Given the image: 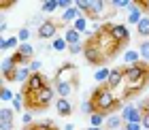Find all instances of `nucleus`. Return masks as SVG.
I'll list each match as a JSON object with an SVG mask.
<instances>
[{
  "label": "nucleus",
  "instance_id": "nucleus-14",
  "mask_svg": "<svg viewBox=\"0 0 149 130\" xmlns=\"http://www.w3.org/2000/svg\"><path fill=\"white\" fill-rule=\"evenodd\" d=\"M81 15H83V13H81L77 6H70L68 11H64V13H62V22H64V24H74Z\"/></svg>",
  "mask_w": 149,
  "mask_h": 130
},
{
  "label": "nucleus",
  "instance_id": "nucleus-9",
  "mask_svg": "<svg viewBox=\"0 0 149 130\" xmlns=\"http://www.w3.org/2000/svg\"><path fill=\"white\" fill-rule=\"evenodd\" d=\"M143 17H145V13H143V4H141V2L130 4V9H128V24L139 26V22H141Z\"/></svg>",
  "mask_w": 149,
  "mask_h": 130
},
{
  "label": "nucleus",
  "instance_id": "nucleus-7",
  "mask_svg": "<svg viewBox=\"0 0 149 130\" xmlns=\"http://www.w3.org/2000/svg\"><path fill=\"white\" fill-rule=\"evenodd\" d=\"M121 120H124V124H130V122H141L143 120V111H141L139 107L134 105H126L124 109H121Z\"/></svg>",
  "mask_w": 149,
  "mask_h": 130
},
{
  "label": "nucleus",
  "instance_id": "nucleus-12",
  "mask_svg": "<svg viewBox=\"0 0 149 130\" xmlns=\"http://www.w3.org/2000/svg\"><path fill=\"white\" fill-rule=\"evenodd\" d=\"M121 81H124V68H111V77H109V83H107V87L117 90V87L121 85Z\"/></svg>",
  "mask_w": 149,
  "mask_h": 130
},
{
  "label": "nucleus",
  "instance_id": "nucleus-37",
  "mask_svg": "<svg viewBox=\"0 0 149 130\" xmlns=\"http://www.w3.org/2000/svg\"><path fill=\"white\" fill-rule=\"evenodd\" d=\"M83 49H85V45H83V43H77V45H70V47H68V53L77 56V53H81Z\"/></svg>",
  "mask_w": 149,
  "mask_h": 130
},
{
  "label": "nucleus",
  "instance_id": "nucleus-40",
  "mask_svg": "<svg viewBox=\"0 0 149 130\" xmlns=\"http://www.w3.org/2000/svg\"><path fill=\"white\" fill-rule=\"evenodd\" d=\"M40 68H43V64H40L38 60H32V64H30V71H32V73H40Z\"/></svg>",
  "mask_w": 149,
  "mask_h": 130
},
{
  "label": "nucleus",
  "instance_id": "nucleus-48",
  "mask_svg": "<svg viewBox=\"0 0 149 130\" xmlns=\"http://www.w3.org/2000/svg\"><path fill=\"white\" fill-rule=\"evenodd\" d=\"M53 130H58V128H53Z\"/></svg>",
  "mask_w": 149,
  "mask_h": 130
},
{
  "label": "nucleus",
  "instance_id": "nucleus-23",
  "mask_svg": "<svg viewBox=\"0 0 149 130\" xmlns=\"http://www.w3.org/2000/svg\"><path fill=\"white\" fill-rule=\"evenodd\" d=\"M104 124H107V115L104 113H94V115H90V126H94V128H104Z\"/></svg>",
  "mask_w": 149,
  "mask_h": 130
},
{
  "label": "nucleus",
  "instance_id": "nucleus-21",
  "mask_svg": "<svg viewBox=\"0 0 149 130\" xmlns=\"http://www.w3.org/2000/svg\"><path fill=\"white\" fill-rule=\"evenodd\" d=\"M136 34H139V36H143V41H147V36H149V15H145V17L139 22Z\"/></svg>",
  "mask_w": 149,
  "mask_h": 130
},
{
  "label": "nucleus",
  "instance_id": "nucleus-4",
  "mask_svg": "<svg viewBox=\"0 0 149 130\" xmlns=\"http://www.w3.org/2000/svg\"><path fill=\"white\" fill-rule=\"evenodd\" d=\"M53 81H56V85L60 83H72L77 85V68H74V64H62L56 71V77H53Z\"/></svg>",
  "mask_w": 149,
  "mask_h": 130
},
{
  "label": "nucleus",
  "instance_id": "nucleus-18",
  "mask_svg": "<svg viewBox=\"0 0 149 130\" xmlns=\"http://www.w3.org/2000/svg\"><path fill=\"white\" fill-rule=\"evenodd\" d=\"M104 128L107 130H121V128H124V120H121V115H111V117H107Z\"/></svg>",
  "mask_w": 149,
  "mask_h": 130
},
{
  "label": "nucleus",
  "instance_id": "nucleus-44",
  "mask_svg": "<svg viewBox=\"0 0 149 130\" xmlns=\"http://www.w3.org/2000/svg\"><path fill=\"white\" fill-rule=\"evenodd\" d=\"M0 32H6V22H0Z\"/></svg>",
  "mask_w": 149,
  "mask_h": 130
},
{
  "label": "nucleus",
  "instance_id": "nucleus-17",
  "mask_svg": "<svg viewBox=\"0 0 149 130\" xmlns=\"http://www.w3.org/2000/svg\"><path fill=\"white\" fill-rule=\"evenodd\" d=\"M139 62H143L139 51H134V49H126L124 51V64L126 66H132V64H139Z\"/></svg>",
  "mask_w": 149,
  "mask_h": 130
},
{
  "label": "nucleus",
  "instance_id": "nucleus-25",
  "mask_svg": "<svg viewBox=\"0 0 149 130\" xmlns=\"http://www.w3.org/2000/svg\"><path fill=\"white\" fill-rule=\"evenodd\" d=\"M51 49L53 51H68V43L64 41V36H58L51 41Z\"/></svg>",
  "mask_w": 149,
  "mask_h": 130
},
{
  "label": "nucleus",
  "instance_id": "nucleus-42",
  "mask_svg": "<svg viewBox=\"0 0 149 130\" xmlns=\"http://www.w3.org/2000/svg\"><path fill=\"white\" fill-rule=\"evenodd\" d=\"M139 109L143 113H149V100H143V102H139Z\"/></svg>",
  "mask_w": 149,
  "mask_h": 130
},
{
  "label": "nucleus",
  "instance_id": "nucleus-16",
  "mask_svg": "<svg viewBox=\"0 0 149 130\" xmlns=\"http://www.w3.org/2000/svg\"><path fill=\"white\" fill-rule=\"evenodd\" d=\"M109 77H111V68H104V66L96 68V73H94V79H96L100 85H107V83H109Z\"/></svg>",
  "mask_w": 149,
  "mask_h": 130
},
{
  "label": "nucleus",
  "instance_id": "nucleus-19",
  "mask_svg": "<svg viewBox=\"0 0 149 130\" xmlns=\"http://www.w3.org/2000/svg\"><path fill=\"white\" fill-rule=\"evenodd\" d=\"M104 11V2L102 0H92V9L87 13V19H98V15Z\"/></svg>",
  "mask_w": 149,
  "mask_h": 130
},
{
  "label": "nucleus",
  "instance_id": "nucleus-22",
  "mask_svg": "<svg viewBox=\"0 0 149 130\" xmlns=\"http://www.w3.org/2000/svg\"><path fill=\"white\" fill-rule=\"evenodd\" d=\"M72 92H74L72 83H60V85H56V94H60V98H70Z\"/></svg>",
  "mask_w": 149,
  "mask_h": 130
},
{
  "label": "nucleus",
  "instance_id": "nucleus-35",
  "mask_svg": "<svg viewBox=\"0 0 149 130\" xmlns=\"http://www.w3.org/2000/svg\"><path fill=\"white\" fill-rule=\"evenodd\" d=\"M34 128H36V130H53L56 126H53V122H51V120H43V122H36Z\"/></svg>",
  "mask_w": 149,
  "mask_h": 130
},
{
  "label": "nucleus",
  "instance_id": "nucleus-38",
  "mask_svg": "<svg viewBox=\"0 0 149 130\" xmlns=\"http://www.w3.org/2000/svg\"><path fill=\"white\" fill-rule=\"evenodd\" d=\"M22 122H24L26 128H28V126H34V124H32V113H30V111H26V113L22 115Z\"/></svg>",
  "mask_w": 149,
  "mask_h": 130
},
{
  "label": "nucleus",
  "instance_id": "nucleus-34",
  "mask_svg": "<svg viewBox=\"0 0 149 130\" xmlns=\"http://www.w3.org/2000/svg\"><path fill=\"white\" fill-rule=\"evenodd\" d=\"M13 98H15V94H13L9 87H2V90H0V100L2 102H13Z\"/></svg>",
  "mask_w": 149,
  "mask_h": 130
},
{
  "label": "nucleus",
  "instance_id": "nucleus-8",
  "mask_svg": "<svg viewBox=\"0 0 149 130\" xmlns=\"http://www.w3.org/2000/svg\"><path fill=\"white\" fill-rule=\"evenodd\" d=\"M58 28H60V24L51 22V19H47L43 26H38V36L43 38V41H47V38L53 41V38H58Z\"/></svg>",
  "mask_w": 149,
  "mask_h": 130
},
{
  "label": "nucleus",
  "instance_id": "nucleus-45",
  "mask_svg": "<svg viewBox=\"0 0 149 130\" xmlns=\"http://www.w3.org/2000/svg\"><path fill=\"white\" fill-rule=\"evenodd\" d=\"M64 130H74V126H72V124H66V128H64Z\"/></svg>",
  "mask_w": 149,
  "mask_h": 130
},
{
  "label": "nucleus",
  "instance_id": "nucleus-10",
  "mask_svg": "<svg viewBox=\"0 0 149 130\" xmlns=\"http://www.w3.org/2000/svg\"><path fill=\"white\" fill-rule=\"evenodd\" d=\"M13 117H15V111L9 107L0 109V130H13Z\"/></svg>",
  "mask_w": 149,
  "mask_h": 130
},
{
  "label": "nucleus",
  "instance_id": "nucleus-1",
  "mask_svg": "<svg viewBox=\"0 0 149 130\" xmlns=\"http://www.w3.org/2000/svg\"><path fill=\"white\" fill-rule=\"evenodd\" d=\"M90 100L94 102L96 111H98V113H104V115L113 113L115 109H124V107H126V105H124L121 100H117V96H115V92L111 90V87H107V85H98L96 90L92 92Z\"/></svg>",
  "mask_w": 149,
  "mask_h": 130
},
{
  "label": "nucleus",
  "instance_id": "nucleus-31",
  "mask_svg": "<svg viewBox=\"0 0 149 130\" xmlns=\"http://www.w3.org/2000/svg\"><path fill=\"white\" fill-rule=\"evenodd\" d=\"M139 53H141V60L149 64V38L141 43V47H139Z\"/></svg>",
  "mask_w": 149,
  "mask_h": 130
},
{
  "label": "nucleus",
  "instance_id": "nucleus-15",
  "mask_svg": "<svg viewBox=\"0 0 149 130\" xmlns=\"http://www.w3.org/2000/svg\"><path fill=\"white\" fill-rule=\"evenodd\" d=\"M62 36H64V41H66V43H68V47H70V45H77V43H81V32H77V30L72 28V26H70V28H66V32L62 34Z\"/></svg>",
  "mask_w": 149,
  "mask_h": 130
},
{
  "label": "nucleus",
  "instance_id": "nucleus-33",
  "mask_svg": "<svg viewBox=\"0 0 149 130\" xmlns=\"http://www.w3.org/2000/svg\"><path fill=\"white\" fill-rule=\"evenodd\" d=\"M40 9H43V13H49V15H51L56 9H60V6H58V0H45Z\"/></svg>",
  "mask_w": 149,
  "mask_h": 130
},
{
  "label": "nucleus",
  "instance_id": "nucleus-13",
  "mask_svg": "<svg viewBox=\"0 0 149 130\" xmlns=\"http://www.w3.org/2000/svg\"><path fill=\"white\" fill-rule=\"evenodd\" d=\"M56 111L62 115V117H68V115L72 113V102L68 98H58L56 100Z\"/></svg>",
  "mask_w": 149,
  "mask_h": 130
},
{
  "label": "nucleus",
  "instance_id": "nucleus-43",
  "mask_svg": "<svg viewBox=\"0 0 149 130\" xmlns=\"http://www.w3.org/2000/svg\"><path fill=\"white\" fill-rule=\"evenodd\" d=\"M141 4H143V11H145V15H149V0H147V2H141Z\"/></svg>",
  "mask_w": 149,
  "mask_h": 130
},
{
  "label": "nucleus",
  "instance_id": "nucleus-26",
  "mask_svg": "<svg viewBox=\"0 0 149 130\" xmlns=\"http://www.w3.org/2000/svg\"><path fill=\"white\" fill-rule=\"evenodd\" d=\"M17 51H19V53H24V56H26V58H30V60H32V56L36 53V51H34V45H32V43H22Z\"/></svg>",
  "mask_w": 149,
  "mask_h": 130
},
{
  "label": "nucleus",
  "instance_id": "nucleus-46",
  "mask_svg": "<svg viewBox=\"0 0 149 130\" xmlns=\"http://www.w3.org/2000/svg\"><path fill=\"white\" fill-rule=\"evenodd\" d=\"M85 130H104V128H94V126H90V128H85Z\"/></svg>",
  "mask_w": 149,
  "mask_h": 130
},
{
  "label": "nucleus",
  "instance_id": "nucleus-6",
  "mask_svg": "<svg viewBox=\"0 0 149 130\" xmlns=\"http://www.w3.org/2000/svg\"><path fill=\"white\" fill-rule=\"evenodd\" d=\"M47 85V77L43 73H32V77L28 79V83L24 85V90L22 92H30V94H34L38 90H43V87Z\"/></svg>",
  "mask_w": 149,
  "mask_h": 130
},
{
  "label": "nucleus",
  "instance_id": "nucleus-39",
  "mask_svg": "<svg viewBox=\"0 0 149 130\" xmlns=\"http://www.w3.org/2000/svg\"><path fill=\"white\" fill-rule=\"evenodd\" d=\"M124 130H143L141 122H130V124H124Z\"/></svg>",
  "mask_w": 149,
  "mask_h": 130
},
{
  "label": "nucleus",
  "instance_id": "nucleus-24",
  "mask_svg": "<svg viewBox=\"0 0 149 130\" xmlns=\"http://www.w3.org/2000/svg\"><path fill=\"white\" fill-rule=\"evenodd\" d=\"M11 60H13V62H15L17 66H30V64H32V60H30V58H26L24 53H19V51L11 53Z\"/></svg>",
  "mask_w": 149,
  "mask_h": 130
},
{
  "label": "nucleus",
  "instance_id": "nucleus-20",
  "mask_svg": "<svg viewBox=\"0 0 149 130\" xmlns=\"http://www.w3.org/2000/svg\"><path fill=\"white\" fill-rule=\"evenodd\" d=\"M19 38L17 36H9V38H2V43H0V49L2 51H9V49H19Z\"/></svg>",
  "mask_w": 149,
  "mask_h": 130
},
{
  "label": "nucleus",
  "instance_id": "nucleus-32",
  "mask_svg": "<svg viewBox=\"0 0 149 130\" xmlns=\"http://www.w3.org/2000/svg\"><path fill=\"white\" fill-rule=\"evenodd\" d=\"M11 105H13V111H22V109H24V105H26V100H24V94H15V98H13V102H11Z\"/></svg>",
  "mask_w": 149,
  "mask_h": 130
},
{
  "label": "nucleus",
  "instance_id": "nucleus-28",
  "mask_svg": "<svg viewBox=\"0 0 149 130\" xmlns=\"http://www.w3.org/2000/svg\"><path fill=\"white\" fill-rule=\"evenodd\" d=\"M15 36L19 38V43H30L32 32H30V28H26V26H24V28H19V30H17V34H15Z\"/></svg>",
  "mask_w": 149,
  "mask_h": 130
},
{
  "label": "nucleus",
  "instance_id": "nucleus-47",
  "mask_svg": "<svg viewBox=\"0 0 149 130\" xmlns=\"http://www.w3.org/2000/svg\"><path fill=\"white\" fill-rule=\"evenodd\" d=\"M24 130H36V128L34 126H28V128H24Z\"/></svg>",
  "mask_w": 149,
  "mask_h": 130
},
{
  "label": "nucleus",
  "instance_id": "nucleus-29",
  "mask_svg": "<svg viewBox=\"0 0 149 130\" xmlns=\"http://www.w3.org/2000/svg\"><path fill=\"white\" fill-rule=\"evenodd\" d=\"M74 6H77L83 15H87L90 9H92V0H74Z\"/></svg>",
  "mask_w": 149,
  "mask_h": 130
},
{
  "label": "nucleus",
  "instance_id": "nucleus-36",
  "mask_svg": "<svg viewBox=\"0 0 149 130\" xmlns=\"http://www.w3.org/2000/svg\"><path fill=\"white\" fill-rule=\"evenodd\" d=\"M130 0H113V9H130Z\"/></svg>",
  "mask_w": 149,
  "mask_h": 130
},
{
  "label": "nucleus",
  "instance_id": "nucleus-41",
  "mask_svg": "<svg viewBox=\"0 0 149 130\" xmlns=\"http://www.w3.org/2000/svg\"><path fill=\"white\" fill-rule=\"evenodd\" d=\"M141 126L145 130H149V113H143V120H141Z\"/></svg>",
  "mask_w": 149,
  "mask_h": 130
},
{
  "label": "nucleus",
  "instance_id": "nucleus-11",
  "mask_svg": "<svg viewBox=\"0 0 149 130\" xmlns=\"http://www.w3.org/2000/svg\"><path fill=\"white\" fill-rule=\"evenodd\" d=\"M17 64L13 62L11 58H6V60H2V77L6 79V81H15V77H17Z\"/></svg>",
  "mask_w": 149,
  "mask_h": 130
},
{
  "label": "nucleus",
  "instance_id": "nucleus-27",
  "mask_svg": "<svg viewBox=\"0 0 149 130\" xmlns=\"http://www.w3.org/2000/svg\"><path fill=\"white\" fill-rule=\"evenodd\" d=\"M79 109H81V113H83V115H94V113H96V107H94L92 100H83Z\"/></svg>",
  "mask_w": 149,
  "mask_h": 130
},
{
  "label": "nucleus",
  "instance_id": "nucleus-30",
  "mask_svg": "<svg viewBox=\"0 0 149 130\" xmlns=\"http://www.w3.org/2000/svg\"><path fill=\"white\" fill-rule=\"evenodd\" d=\"M72 28L77 30V32H81V34H83V32L87 30V15H81V17L77 19V22L72 24Z\"/></svg>",
  "mask_w": 149,
  "mask_h": 130
},
{
  "label": "nucleus",
  "instance_id": "nucleus-3",
  "mask_svg": "<svg viewBox=\"0 0 149 130\" xmlns=\"http://www.w3.org/2000/svg\"><path fill=\"white\" fill-rule=\"evenodd\" d=\"M102 32H109L113 36V41L119 47L128 45V41H130V32H128V26L126 24H104L102 26Z\"/></svg>",
  "mask_w": 149,
  "mask_h": 130
},
{
  "label": "nucleus",
  "instance_id": "nucleus-5",
  "mask_svg": "<svg viewBox=\"0 0 149 130\" xmlns=\"http://www.w3.org/2000/svg\"><path fill=\"white\" fill-rule=\"evenodd\" d=\"M83 56H85V60H87L90 64H100V62L104 60V58H102V53H100V49H98V45H96V41H94V38H90V41L85 43Z\"/></svg>",
  "mask_w": 149,
  "mask_h": 130
},
{
  "label": "nucleus",
  "instance_id": "nucleus-2",
  "mask_svg": "<svg viewBox=\"0 0 149 130\" xmlns=\"http://www.w3.org/2000/svg\"><path fill=\"white\" fill-rule=\"evenodd\" d=\"M24 94V100H26V107L30 109V111H34V109H45L49 107L53 102V96H56V87L51 85H45L43 90H38L34 94L30 92H22Z\"/></svg>",
  "mask_w": 149,
  "mask_h": 130
},
{
  "label": "nucleus",
  "instance_id": "nucleus-49",
  "mask_svg": "<svg viewBox=\"0 0 149 130\" xmlns=\"http://www.w3.org/2000/svg\"><path fill=\"white\" fill-rule=\"evenodd\" d=\"M121 130H124V128H121Z\"/></svg>",
  "mask_w": 149,
  "mask_h": 130
}]
</instances>
